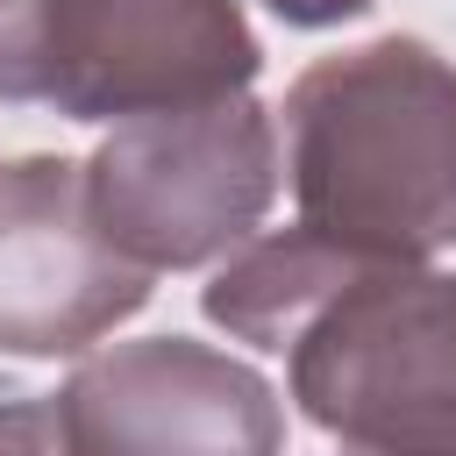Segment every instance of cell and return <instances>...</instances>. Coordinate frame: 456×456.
I'll return each mask as SVG.
<instances>
[{
    "label": "cell",
    "instance_id": "cell-1",
    "mask_svg": "<svg viewBox=\"0 0 456 456\" xmlns=\"http://www.w3.org/2000/svg\"><path fill=\"white\" fill-rule=\"evenodd\" d=\"M299 228L363 264H428L456 242V64L378 36L306 64L285 93Z\"/></svg>",
    "mask_w": 456,
    "mask_h": 456
},
{
    "label": "cell",
    "instance_id": "cell-2",
    "mask_svg": "<svg viewBox=\"0 0 456 456\" xmlns=\"http://www.w3.org/2000/svg\"><path fill=\"white\" fill-rule=\"evenodd\" d=\"M264 50L242 0H0V100L135 121L249 93Z\"/></svg>",
    "mask_w": 456,
    "mask_h": 456
},
{
    "label": "cell",
    "instance_id": "cell-3",
    "mask_svg": "<svg viewBox=\"0 0 456 456\" xmlns=\"http://www.w3.org/2000/svg\"><path fill=\"white\" fill-rule=\"evenodd\" d=\"M292 399L363 456H456V278L363 264L285 349Z\"/></svg>",
    "mask_w": 456,
    "mask_h": 456
},
{
    "label": "cell",
    "instance_id": "cell-4",
    "mask_svg": "<svg viewBox=\"0 0 456 456\" xmlns=\"http://www.w3.org/2000/svg\"><path fill=\"white\" fill-rule=\"evenodd\" d=\"M86 200L150 278L235 256L278 200V121L249 93L114 121L86 157Z\"/></svg>",
    "mask_w": 456,
    "mask_h": 456
},
{
    "label": "cell",
    "instance_id": "cell-5",
    "mask_svg": "<svg viewBox=\"0 0 456 456\" xmlns=\"http://www.w3.org/2000/svg\"><path fill=\"white\" fill-rule=\"evenodd\" d=\"M57 399L71 456H278L285 413L264 370L192 335L93 349Z\"/></svg>",
    "mask_w": 456,
    "mask_h": 456
},
{
    "label": "cell",
    "instance_id": "cell-6",
    "mask_svg": "<svg viewBox=\"0 0 456 456\" xmlns=\"http://www.w3.org/2000/svg\"><path fill=\"white\" fill-rule=\"evenodd\" d=\"M142 299L150 271L93 221L86 164L21 157L0 171V356H78Z\"/></svg>",
    "mask_w": 456,
    "mask_h": 456
},
{
    "label": "cell",
    "instance_id": "cell-7",
    "mask_svg": "<svg viewBox=\"0 0 456 456\" xmlns=\"http://www.w3.org/2000/svg\"><path fill=\"white\" fill-rule=\"evenodd\" d=\"M363 271V256L321 242L314 228H271V235H249L235 256H221V271L207 278L200 292V314L214 328H228L235 342L249 349H292L299 328Z\"/></svg>",
    "mask_w": 456,
    "mask_h": 456
},
{
    "label": "cell",
    "instance_id": "cell-8",
    "mask_svg": "<svg viewBox=\"0 0 456 456\" xmlns=\"http://www.w3.org/2000/svg\"><path fill=\"white\" fill-rule=\"evenodd\" d=\"M0 456H71L57 399H0Z\"/></svg>",
    "mask_w": 456,
    "mask_h": 456
},
{
    "label": "cell",
    "instance_id": "cell-9",
    "mask_svg": "<svg viewBox=\"0 0 456 456\" xmlns=\"http://www.w3.org/2000/svg\"><path fill=\"white\" fill-rule=\"evenodd\" d=\"M278 21H292V28H335V21H356V14H370V0H264Z\"/></svg>",
    "mask_w": 456,
    "mask_h": 456
},
{
    "label": "cell",
    "instance_id": "cell-10",
    "mask_svg": "<svg viewBox=\"0 0 456 456\" xmlns=\"http://www.w3.org/2000/svg\"><path fill=\"white\" fill-rule=\"evenodd\" d=\"M342 456H363V449H342Z\"/></svg>",
    "mask_w": 456,
    "mask_h": 456
}]
</instances>
